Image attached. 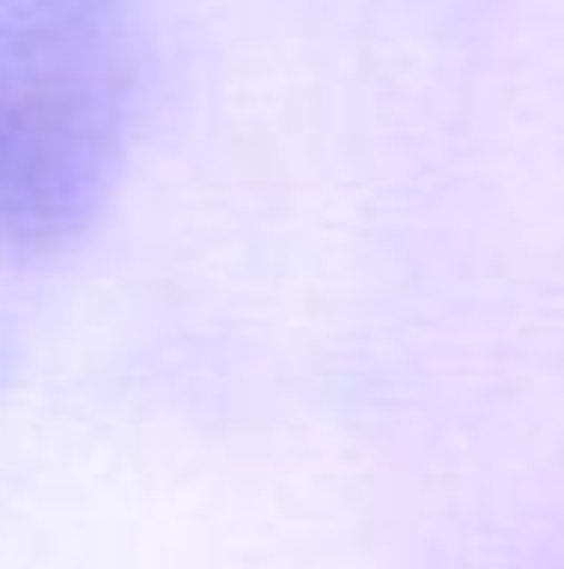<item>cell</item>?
Masks as SVG:
<instances>
[{"instance_id":"1","label":"cell","mask_w":564,"mask_h":569,"mask_svg":"<svg viewBox=\"0 0 564 569\" xmlns=\"http://www.w3.org/2000/svg\"><path fill=\"white\" fill-rule=\"evenodd\" d=\"M133 0H0V249L61 254L122 176Z\"/></svg>"}]
</instances>
